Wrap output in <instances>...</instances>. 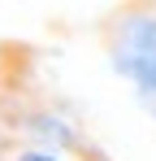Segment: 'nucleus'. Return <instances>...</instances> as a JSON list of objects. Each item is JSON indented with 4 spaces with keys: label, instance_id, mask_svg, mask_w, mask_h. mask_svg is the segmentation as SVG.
Listing matches in <instances>:
<instances>
[{
    "label": "nucleus",
    "instance_id": "nucleus-1",
    "mask_svg": "<svg viewBox=\"0 0 156 161\" xmlns=\"http://www.w3.org/2000/svg\"><path fill=\"white\" fill-rule=\"evenodd\" d=\"M108 70L156 118V0H134L104 22Z\"/></svg>",
    "mask_w": 156,
    "mask_h": 161
},
{
    "label": "nucleus",
    "instance_id": "nucleus-2",
    "mask_svg": "<svg viewBox=\"0 0 156 161\" xmlns=\"http://www.w3.org/2000/svg\"><path fill=\"white\" fill-rule=\"evenodd\" d=\"M13 161H65V153H56V148H44V144H35V148H22Z\"/></svg>",
    "mask_w": 156,
    "mask_h": 161
}]
</instances>
